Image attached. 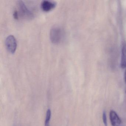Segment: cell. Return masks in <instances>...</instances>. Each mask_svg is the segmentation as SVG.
I'll list each match as a JSON object with an SVG mask.
<instances>
[{
	"instance_id": "cell-6",
	"label": "cell",
	"mask_w": 126,
	"mask_h": 126,
	"mask_svg": "<svg viewBox=\"0 0 126 126\" xmlns=\"http://www.w3.org/2000/svg\"><path fill=\"white\" fill-rule=\"evenodd\" d=\"M120 66L122 69L126 68V43H124L122 49Z\"/></svg>"
},
{
	"instance_id": "cell-11",
	"label": "cell",
	"mask_w": 126,
	"mask_h": 126,
	"mask_svg": "<svg viewBox=\"0 0 126 126\" xmlns=\"http://www.w3.org/2000/svg\"><path fill=\"white\" fill-rule=\"evenodd\" d=\"M125 92H126V91H125Z\"/></svg>"
},
{
	"instance_id": "cell-1",
	"label": "cell",
	"mask_w": 126,
	"mask_h": 126,
	"mask_svg": "<svg viewBox=\"0 0 126 126\" xmlns=\"http://www.w3.org/2000/svg\"><path fill=\"white\" fill-rule=\"evenodd\" d=\"M64 30L62 28L58 26L52 27L50 30V36L51 41L54 44L61 42L64 36Z\"/></svg>"
},
{
	"instance_id": "cell-7",
	"label": "cell",
	"mask_w": 126,
	"mask_h": 126,
	"mask_svg": "<svg viewBox=\"0 0 126 126\" xmlns=\"http://www.w3.org/2000/svg\"><path fill=\"white\" fill-rule=\"evenodd\" d=\"M51 111L49 109H48L46 112V117L45 121V126H50V121L51 119Z\"/></svg>"
},
{
	"instance_id": "cell-2",
	"label": "cell",
	"mask_w": 126,
	"mask_h": 126,
	"mask_svg": "<svg viewBox=\"0 0 126 126\" xmlns=\"http://www.w3.org/2000/svg\"><path fill=\"white\" fill-rule=\"evenodd\" d=\"M17 4L20 13L23 17L28 19L33 18L34 17L33 13L27 7L23 1H18Z\"/></svg>"
},
{
	"instance_id": "cell-8",
	"label": "cell",
	"mask_w": 126,
	"mask_h": 126,
	"mask_svg": "<svg viewBox=\"0 0 126 126\" xmlns=\"http://www.w3.org/2000/svg\"><path fill=\"white\" fill-rule=\"evenodd\" d=\"M103 124L105 126H107V114L106 112L104 111L103 113Z\"/></svg>"
},
{
	"instance_id": "cell-3",
	"label": "cell",
	"mask_w": 126,
	"mask_h": 126,
	"mask_svg": "<svg viewBox=\"0 0 126 126\" xmlns=\"http://www.w3.org/2000/svg\"><path fill=\"white\" fill-rule=\"evenodd\" d=\"M5 44L7 49L9 52L15 53L17 48V41L15 37L13 35H10L6 38Z\"/></svg>"
},
{
	"instance_id": "cell-5",
	"label": "cell",
	"mask_w": 126,
	"mask_h": 126,
	"mask_svg": "<svg viewBox=\"0 0 126 126\" xmlns=\"http://www.w3.org/2000/svg\"><path fill=\"white\" fill-rule=\"evenodd\" d=\"M57 3L54 1L43 0L41 3V9L45 11H49L56 7Z\"/></svg>"
},
{
	"instance_id": "cell-10",
	"label": "cell",
	"mask_w": 126,
	"mask_h": 126,
	"mask_svg": "<svg viewBox=\"0 0 126 126\" xmlns=\"http://www.w3.org/2000/svg\"><path fill=\"white\" fill-rule=\"evenodd\" d=\"M125 83L126 84V70H125Z\"/></svg>"
},
{
	"instance_id": "cell-9",
	"label": "cell",
	"mask_w": 126,
	"mask_h": 126,
	"mask_svg": "<svg viewBox=\"0 0 126 126\" xmlns=\"http://www.w3.org/2000/svg\"><path fill=\"white\" fill-rule=\"evenodd\" d=\"M13 16L14 18L16 19H17L19 17V15H18V11L16 10H15L13 13Z\"/></svg>"
},
{
	"instance_id": "cell-4",
	"label": "cell",
	"mask_w": 126,
	"mask_h": 126,
	"mask_svg": "<svg viewBox=\"0 0 126 126\" xmlns=\"http://www.w3.org/2000/svg\"><path fill=\"white\" fill-rule=\"evenodd\" d=\"M109 118L112 126H124L119 116L114 110L110 111Z\"/></svg>"
}]
</instances>
